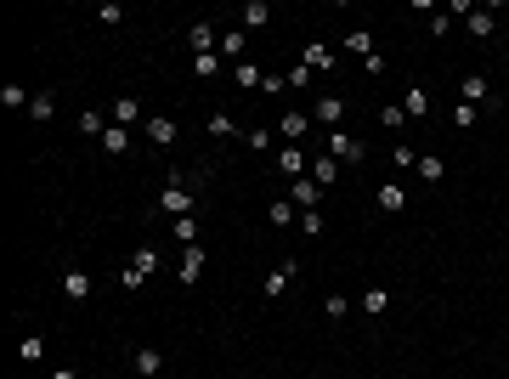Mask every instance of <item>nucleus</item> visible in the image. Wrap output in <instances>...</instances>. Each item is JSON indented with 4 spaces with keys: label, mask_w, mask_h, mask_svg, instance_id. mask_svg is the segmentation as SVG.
<instances>
[{
    "label": "nucleus",
    "mask_w": 509,
    "mask_h": 379,
    "mask_svg": "<svg viewBox=\"0 0 509 379\" xmlns=\"http://www.w3.org/2000/svg\"><path fill=\"white\" fill-rule=\"evenodd\" d=\"M328 159L357 164V159H362V142H357V136H346V131H328Z\"/></svg>",
    "instance_id": "1"
},
{
    "label": "nucleus",
    "mask_w": 509,
    "mask_h": 379,
    "mask_svg": "<svg viewBox=\"0 0 509 379\" xmlns=\"http://www.w3.org/2000/svg\"><path fill=\"white\" fill-rule=\"evenodd\" d=\"M164 209H170V216H187V209H193V198H187V182L181 176H170V187H164V198H159Z\"/></svg>",
    "instance_id": "2"
},
{
    "label": "nucleus",
    "mask_w": 509,
    "mask_h": 379,
    "mask_svg": "<svg viewBox=\"0 0 509 379\" xmlns=\"http://www.w3.org/2000/svg\"><path fill=\"white\" fill-rule=\"evenodd\" d=\"M63 294H68V300H85V294H91V272H85V266H68V272H63Z\"/></svg>",
    "instance_id": "3"
},
{
    "label": "nucleus",
    "mask_w": 509,
    "mask_h": 379,
    "mask_svg": "<svg viewBox=\"0 0 509 379\" xmlns=\"http://www.w3.org/2000/svg\"><path fill=\"white\" fill-rule=\"evenodd\" d=\"M339 113H346V102H339V97H317V102H312V119H317V124H328V131L339 124Z\"/></svg>",
    "instance_id": "4"
},
{
    "label": "nucleus",
    "mask_w": 509,
    "mask_h": 379,
    "mask_svg": "<svg viewBox=\"0 0 509 379\" xmlns=\"http://www.w3.org/2000/svg\"><path fill=\"white\" fill-rule=\"evenodd\" d=\"M317 198H323V193H317V182H312V176H300V182H289V204H306V209H312Z\"/></svg>",
    "instance_id": "5"
},
{
    "label": "nucleus",
    "mask_w": 509,
    "mask_h": 379,
    "mask_svg": "<svg viewBox=\"0 0 509 379\" xmlns=\"http://www.w3.org/2000/svg\"><path fill=\"white\" fill-rule=\"evenodd\" d=\"M198 277H204V249L187 243V255H181V283H198Z\"/></svg>",
    "instance_id": "6"
},
{
    "label": "nucleus",
    "mask_w": 509,
    "mask_h": 379,
    "mask_svg": "<svg viewBox=\"0 0 509 379\" xmlns=\"http://www.w3.org/2000/svg\"><path fill=\"white\" fill-rule=\"evenodd\" d=\"M312 182H317V187H334V182H339V159H328V153H323V159L312 164Z\"/></svg>",
    "instance_id": "7"
},
{
    "label": "nucleus",
    "mask_w": 509,
    "mask_h": 379,
    "mask_svg": "<svg viewBox=\"0 0 509 379\" xmlns=\"http://www.w3.org/2000/svg\"><path fill=\"white\" fill-rule=\"evenodd\" d=\"M147 136H153L159 147H170V142H176V119H164V113H159V119H147Z\"/></svg>",
    "instance_id": "8"
},
{
    "label": "nucleus",
    "mask_w": 509,
    "mask_h": 379,
    "mask_svg": "<svg viewBox=\"0 0 509 379\" xmlns=\"http://www.w3.org/2000/svg\"><path fill=\"white\" fill-rule=\"evenodd\" d=\"M272 23V6H266V0H249V6H243V29H266Z\"/></svg>",
    "instance_id": "9"
},
{
    "label": "nucleus",
    "mask_w": 509,
    "mask_h": 379,
    "mask_svg": "<svg viewBox=\"0 0 509 379\" xmlns=\"http://www.w3.org/2000/svg\"><path fill=\"white\" fill-rule=\"evenodd\" d=\"M402 204H407V193H402L396 182H385V187H379V209H385V216H396Z\"/></svg>",
    "instance_id": "10"
},
{
    "label": "nucleus",
    "mask_w": 509,
    "mask_h": 379,
    "mask_svg": "<svg viewBox=\"0 0 509 379\" xmlns=\"http://www.w3.org/2000/svg\"><path fill=\"white\" fill-rule=\"evenodd\" d=\"M402 113H407V119H424V113H430V97H424V91L413 86V91L402 97Z\"/></svg>",
    "instance_id": "11"
},
{
    "label": "nucleus",
    "mask_w": 509,
    "mask_h": 379,
    "mask_svg": "<svg viewBox=\"0 0 509 379\" xmlns=\"http://www.w3.org/2000/svg\"><path fill=\"white\" fill-rule=\"evenodd\" d=\"M277 164H283V176H294V182H300V170H306V153H300V147H283V153H277Z\"/></svg>",
    "instance_id": "12"
},
{
    "label": "nucleus",
    "mask_w": 509,
    "mask_h": 379,
    "mask_svg": "<svg viewBox=\"0 0 509 379\" xmlns=\"http://www.w3.org/2000/svg\"><path fill=\"white\" fill-rule=\"evenodd\" d=\"M159 368H164V357H159L153 346H142V351H136V373H142V379H153Z\"/></svg>",
    "instance_id": "13"
},
{
    "label": "nucleus",
    "mask_w": 509,
    "mask_h": 379,
    "mask_svg": "<svg viewBox=\"0 0 509 379\" xmlns=\"http://www.w3.org/2000/svg\"><path fill=\"white\" fill-rule=\"evenodd\" d=\"M113 119H119V124H136V119H142V102H136V97H119V102H113Z\"/></svg>",
    "instance_id": "14"
},
{
    "label": "nucleus",
    "mask_w": 509,
    "mask_h": 379,
    "mask_svg": "<svg viewBox=\"0 0 509 379\" xmlns=\"http://www.w3.org/2000/svg\"><path fill=\"white\" fill-rule=\"evenodd\" d=\"M419 176H424V182H442V176H447V164H442L436 153H419Z\"/></svg>",
    "instance_id": "15"
},
{
    "label": "nucleus",
    "mask_w": 509,
    "mask_h": 379,
    "mask_svg": "<svg viewBox=\"0 0 509 379\" xmlns=\"http://www.w3.org/2000/svg\"><path fill=\"white\" fill-rule=\"evenodd\" d=\"M464 17H470V34H481V40H487V34H492V29H498V23H492V12H487V6H476V12H464Z\"/></svg>",
    "instance_id": "16"
},
{
    "label": "nucleus",
    "mask_w": 509,
    "mask_h": 379,
    "mask_svg": "<svg viewBox=\"0 0 509 379\" xmlns=\"http://www.w3.org/2000/svg\"><path fill=\"white\" fill-rule=\"evenodd\" d=\"M289 277H294V261H289V266H277V272H266V289H261V294H272V300H277Z\"/></svg>",
    "instance_id": "17"
},
{
    "label": "nucleus",
    "mask_w": 509,
    "mask_h": 379,
    "mask_svg": "<svg viewBox=\"0 0 509 379\" xmlns=\"http://www.w3.org/2000/svg\"><path fill=\"white\" fill-rule=\"evenodd\" d=\"M487 74H470V79H464V102H487Z\"/></svg>",
    "instance_id": "18"
},
{
    "label": "nucleus",
    "mask_w": 509,
    "mask_h": 379,
    "mask_svg": "<svg viewBox=\"0 0 509 379\" xmlns=\"http://www.w3.org/2000/svg\"><path fill=\"white\" fill-rule=\"evenodd\" d=\"M306 136V113H283V142H300Z\"/></svg>",
    "instance_id": "19"
},
{
    "label": "nucleus",
    "mask_w": 509,
    "mask_h": 379,
    "mask_svg": "<svg viewBox=\"0 0 509 379\" xmlns=\"http://www.w3.org/2000/svg\"><path fill=\"white\" fill-rule=\"evenodd\" d=\"M385 306H391V294H385V289H368V294H362V312H368V317H379Z\"/></svg>",
    "instance_id": "20"
},
{
    "label": "nucleus",
    "mask_w": 509,
    "mask_h": 379,
    "mask_svg": "<svg viewBox=\"0 0 509 379\" xmlns=\"http://www.w3.org/2000/svg\"><path fill=\"white\" fill-rule=\"evenodd\" d=\"M306 68H312V74H323V68H334V57H328V46H306Z\"/></svg>",
    "instance_id": "21"
},
{
    "label": "nucleus",
    "mask_w": 509,
    "mask_h": 379,
    "mask_svg": "<svg viewBox=\"0 0 509 379\" xmlns=\"http://www.w3.org/2000/svg\"><path fill=\"white\" fill-rule=\"evenodd\" d=\"M391 164H396V170H413V164H419V153H413L407 142H396V147H391Z\"/></svg>",
    "instance_id": "22"
},
{
    "label": "nucleus",
    "mask_w": 509,
    "mask_h": 379,
    "mask_svg": "<svg viewBox=\"0 0 509 379\" xmlns=\"http://www.w3.org/2000/svg\"><path fill=\"white\" fill-rule=\"evenodd\" d=\"M346 51H357V57H373V40L357 29V34H346Z\"/></svg>",
    "instance_id": "23"
},
{
    "label": "nucleus",
    "mask_w": 509,
    "mask_h": 379,
    "mask_svg": "<svg viewBox=\"0 0 509 379\" xmlns=\"http://www.w3.org/2000/svg\"><path fill=\"white\" fill-rule=\"evenodd\" d=\"M216 68H221V57H216V51H198V57H193V74H204V79L216 74Z\"/></svg>",
    "instance_id": "24"
},
{
    "label": "nucleus",
    "mask_w": 509,
    "mask_h": 379,
    "mask_svg": "<svg viewBox=\"0 0 509 379\" xmlns=\"http://www.w3.org/2000/svg\"><path fill=\"white\" fill-rule=\"evenodd\" d=\"M124 142H131V136H124L119 124H108V131H102V147H108V153H124Z\"/></svg>",
    "instance_id": "25"
},
{
    "label": "nucleus",
    "mask_w": 509,
    "mask_h": 379,
    "mask_svg": "<svg viewBox=\"0 0 509 379\" xmlns=\"http://www.w3.org/2000/svg\"><path fill=\"white\" fill-rule=\"evenodd\" d=\"M476 113H481V108H470V102H458V108H453V124H458V131H470V124H476Z\"/></svg>",
    "instance_id": "26"
},
{
    "label": "nucleus",
    "mask_w": 509,
    "mask_h": 379,
    "mask_svg": "<svg viewBox=\"0 0 509 379\" xmlns=\"http://www.w3.org/2000/svg\"><path fill=\"white\" fill-rule=\"evenodd\" d=\"M29 113H34V119H51V113H57V102H51V97H46V91H40V97H34V102H29Z\"/></svg>",
    "instance_id": "27"
},
{
    "label": "nucleus",
    "mask_w": 509,
    "mask_h": 379,
    "mask_svg": "<svg viewBox=\"0 0 509 379\" xmlns=\"http://www.w3.org/2000/svg\"><path fill=\"white\" fill-rule=\"evenodd\" d=\"M40 357H46V340H40V334H29V340H23V362H40Z\"/></svg>",
    "instance_id": "28"
},
{
    "label": "nucleus",
    "mask_w": 509,
    "mask_h": 379,
    "mask_svg": "<svg viewBox=\"0 0 509 379\" xmlns=\"http://www.w3.org/2000/svg\"><path fill=\"white\" fill-rule=\"evenodd\" d=\"M289 221H294V204L277 198V204H272V227H289Z\"/></svg>",
    "instance_id": "29"
},
{
    "label": "nucleus",
    "mask_w": 509,
    "mask_h": 379,
    "mask_svg": "<svg viewBox=\"0 0 509 379\" xmlns=\"http://www.w3.org/2000/svg\"><path fill=\"white\" fill-rule=\"evenodd\" d=\"M153 266H159V255H153V249H136V261H131V272H142V277H147Z\"/></svg>",
    "instance_id": "30"
},
{
    "label": "nucleus",
    "mask_w": 509,
    "mask_h": 379,
    "mask_svg": "<svg viewBox=\"0 0 509 379\" xmlns=\"http://www.w3.org/2000/svg\"><path fill=\"white\" fill-rule=\"evenodd\" d=\"M79 131H85V136H102L108 124H102V113H79Z\"/></svg>",
    "instance_id": "31"
},
{
    "label": "nucleus",
    "mask_w": 509,
    "mask_h": 379,
    "mask_svg": "<svg viewBox=\"0 0 509 379\" xmlns=\"http://www.w3.org/2000/svg\"><path fill=\"white\" fill-rule=\"evenodd\" d=\"M261 79H266V74L255 68V63H238V86H261Z\"/></svg>",
    "instance_id": "32"
},
{
    "label": "nucleus",
    "mask_w": 509,
    "mask_h": 379,
    "mask_svg": "<svg viewBox=\"0 0 509 379\" xmlns=\"http://www.w3.org/2000/svg\"><path fill=\"white\" fill-rule=\"evenodd\" d=\"M193 46H198V51H209V46H216V34H209V23H193Z\"/></svg>",
    "instance_id": "33"
},
{
    "label": "nucleus",
    "mask_w": 509,
    "mask_h": 379,
    "mask_svg": "<svg viewBox=\"0 0 509 379\" xmlns=\"http://www.w3.org/2000/svg\"><path fill=\"white\" fill-rule=\"evenodd\" d=\"M221 51H227V57H243V29H232V34L221 40Z\"/></svg>",
    "instance_id": "34"
},
{
    "label": "nucleus",
    "mask_w": 509,
    "mask_h": 379,
    "mask_svg": "<svg viewBox=\"0 0 509 379\" xmlns=\"http://www.w3.org/2000/svg\"><path fill=\"white\" fill-rule=\"evenodd\" d=\"M0 102H6V108H23V102H34V97H23V86H6V91H0Z\"/></svg>",
    "instance_id": "35"
},
{
    "label": "nucleus",
    "mask_w": 509,
    "mask_h": 379,
    "mask_svg": "<svg viewBox=\"0 0 509 379\" xmlns=\"http://www.w3.org/2000/svg\"><path fill=\"white\" fill-rule=\"evenodd\" d=\"M209 136H232V119L227 113H209Z\"/></svg>",
    "instance_id": "36"
},
{
    "label": "nucleus",
    "mask_w": 509,
    "mask_h": 379,
    "mask_svg": "<svg viewBox=\"0 0 509 379\" xmlns=\"http://www.w3.org/2000/svg\"><path fill=\"white\" fill-rule=\"evenodd\" d=\"M176 238H181V243H193V238H198V227H193V216H176Z\"/></svg>",
    "instance_id": "37"
},
{
    "label": "nucleus",
    "mask_w": 509,
    "mask_h": 379,
    "mask_svg": "<svg viewBox=\"0 0 509 379\" xmlns=\"http://www.w3.org/2000/svg\"><path fill=\"white\" fill-rule=\"evenodd\" d=\"M46 379H79V373H74V368H51Z\"/></svg>",
    "instance_id": "38"
}]
</instances>
